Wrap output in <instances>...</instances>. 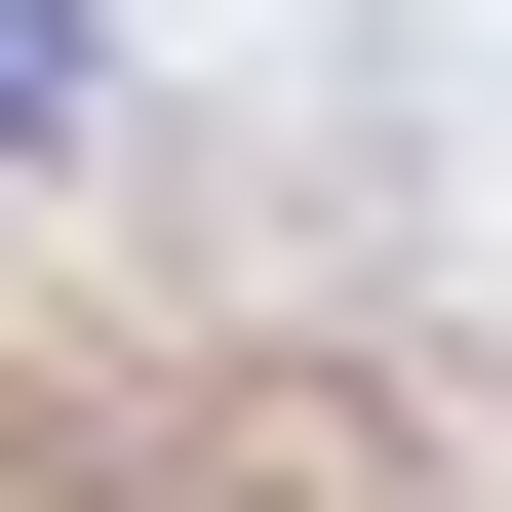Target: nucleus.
<instances>
[{"label": "nucleus", "mask_w": 512, "mask_h": 512, "mask_svg": "<svg viewBox=\"0 0 512 512\" xmlns=\"http://www.w3.org/2000/svg\"><path fill=\"white\" fill-rule=\"evenodd\" d=\"M40 79H79V0H0V119H40Z\"/></svg>", "instance_id": "nucleus-1"}]
</instances>
